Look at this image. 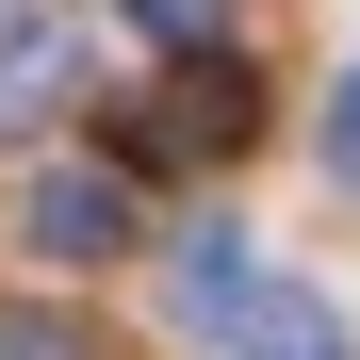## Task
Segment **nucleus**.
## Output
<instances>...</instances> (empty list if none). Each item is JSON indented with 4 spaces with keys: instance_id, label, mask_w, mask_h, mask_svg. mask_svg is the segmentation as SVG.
Instances as JSON below:
<instances>
[{
    "instance_id": "nucleus-1",
    "label": "nucleus",
    "mask_w": 360,
    "mask_h": 360,
    "mask_svg": "<svg viewBox=\"0 0 360 360\" xmlns=\"http://www.w3.org/2000/svg\"><path fill=\"white\" fill-rule=\"evenodd\" d=\"M246 131H262V82L229 66V49H180V66L148 82V115H131V148H148V164H229Z\"/></svg>"
},
{
    "instance_id": "nucleus-2",
    "label": "nucleus",
    "mask_w": 360,
    "mask_h": 360,
    "mask_svg": "<svg viewBox=\"0 0 360 360\" xmlns=\"http://www.w3.org/2000/svg\"><path fill=\"white\" fill-rule=\"evenodd\" d=\"M131 229H148V197H131V164H33V197H17V246L33 262H115V246H131Z\"/></svg>"
},
{
    "instance_id": "nucleus-3",
    "label": "nucleus",
    "mask_w": 360,
    "mask_h": 360,
    "mask_svg": "<svg viewBox=\"0 0 360 360\" xmlns=\"http://www.w3.org/2000/svg\"><path fill=\"white\" fill-rule=\"evenodd\" d=\"M66 98H82V33L66 17H17V33H0V148H33Z\"/></svg>"
},
{
    "instance_id": "nucleus-4",
    "label": "nucleus",
    "mask_w": 360,
    "mask_h": 360,
    "mask_svg": "<svg viewBox=\"0 0 360 360\" xmlns=\"http://www.w3.org/2000/svg\"><path fill=\"white\" fill-rule=\"evenodd\" d=\"M213 344H229V360H344V311H328V295H295V278H246Z\"/></svg>"
},
{
    "instance_id": "nucleus-5",
    "label": "nucleus",
    "mask_w": 360,
    "mask_h": 360,
    "mask_svg": "<svg viewBox=\"0 0 360 360\" xmlns=\"http://www.w3.org/2000/svg\"><path fill=\"white\" fill-rule=\"evenodd\" d=\"M246 278H262V262H246V229H229V213H197V229H180V262H164V311L197 328V344H213V328H229V295H246Z\"/></svg>"
},
{
    "instance_id": "nucleus-6",
    "label": "nucleus",
    "mask_w": 360,
    "mask_h": 360,
    "mask_svg": "<svg viewBox=\"0 0 360 360\" xmlns=\"http://www.w3.org/2000/svg\"><path fill=\"white\" fill-rule=\"evenodd\" d=\"M0 360H98V328L49 311V295H0Z\"/></svg>"
},
{
    "instance_id": "nucleus-7",
    "label": "nucleus",
    "mask_w": 360,
    "mask_h": 360,
    "mask_svg": "<svg viewBox=\"0 0 360 360\" xmlns=\"http://www.w3.org/2000/svg\"><path fill=\"white\" fill-rule=\"evenodd\" d=\"M131 33H148V49H213V33H229V0H131Z\"/></svg>"
},
{
    "instance_id": "nucleus-8",
    "label": "nucleus",
    "mask_w": 360,
    "mask_h": 360,
    "mask_svg": "<svg viewBox=\"0 0 360 360\" xmlns=\"http://www.w3.org/2000/svg\"><path fill=\"white\" fill-rule=\"evenodd\" d=\"M328 180H360V66L328 82Z\"/></svg>"
}]
</instances>
